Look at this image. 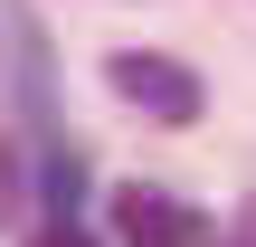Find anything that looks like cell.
<instances>
[{
	"label": "cell",
	"instance_id": "3",
	"mask_svg": "<svg viewBox=\"0 0 256 247\" xmlns=\"http://www.w3.org/2000/svg\"><path fill=\"white\" fill-rule=\"evenodd\" d=\"M28 247H86V238H76V219H57V228H38Z\"/></svg>",
	"mask_w": 256,
	"mask_h": 247
},
{
	"label": "cell",
	"instance_id": "2",
	"mask_svg": "<svg viewBox=\"0 0 256 247\" xmlns=\"http://www.w3.org/2000/svg\"><path fill=\"white\" fill-rule=\"evenodd\" d=\"M114 238L124 247H209V228H200L190 200H171V190H152V181H124V190H114Z\"/></svg>",
	"mask_w": 256,
	"mask_h": 247
},
{
	"label": "cell",
	"instance_id": "5",
	"mask_svg": "<svg viewBox=\"0 0 256 247\" xmlns=\"http://www.w3.org/2000/svg\"><path fill=\"white\" fill-rule=\"evenodd\" d=\"M228 247H256V228H247V238H228Z\"/></svg>",
	"mask_w": 256,
	"mask_h": 247
},
{
	"label": "cell",
	"instance_id": "4",
	"mask_svg": "<svg viewBox=\"0 0 256 247\" xmlns=\"http://www.w3.org/2000/svg\"><path fill=\"white\" fill-rule=\"evenodd\" d=\"M10 209H19V181H10V162H0V219H10Z\"/></svg>",
	"mask_w": 256,
	"mask_h": 247
},
{
	"label": "cell",
	"instance_id": "1",
	"mask_svg": "<svg viewBox=\"0 0 256 247\" xmlns=\"http://www.w3.org/2000/svg\"><path fill=\"white\" fill-rule=\"evenodd\" d=\"M104 86L124 95V105H142L152 124H200V76L180 67V57H152V48H114V67H104Z\"/></svg>",
	"mask_w": 256,
	"mask_h": 247
}]
</instances>
